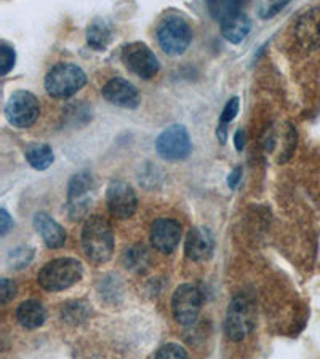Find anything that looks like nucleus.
Instances as JSON below:
<instances>
[{
  "label": "nucleus",
  "instance_id": "nucleus-1",
  "mask_svg": "<svg viewBox=\"0 0 320 359\" xmlns=\"http://www.w3.org/2000/svg\"><path fill=\"white\" fill-rule=\"evenodd\" d=\"M82 248L91 262H109L114 254V233L111 223L105 217L91 216L87 219L82 230Z\"/></svg>",
  "mask_w": 320,
  "mask_h": 359
},
{
  "label": "nucleus",
  "instance_id": "nucleus-2",
  "mask_svg": "<svg viewBox=\"0 0 320 359\" xmlns=\"http://www.w3.org/2000/svg\"><path fill=\"white\" fill-rule=\"evenodd\" d=\"M84 275V267L77 259L61 257L45 264L39 272L40 288L48 293H60L79 283Z\"/></svg>",
  "mask_w": 320,
  "mask_h": 359
},
{
  "label": "nucleus",
  "instance_id": "nucleus-3",
  "mask_svg": "<svg viewBox=\"0 0 320 359\" xmlns=\"http://www.w3.org/2000/svg\"><path fill=\"white\" fill-rule=\"evenodd\" d=\"M256 324V306L249 294H237L231 300L226 313L224 331L232 342H242L249 337Z\"/></svg>",
  "mask_w": 320,
  "mask_h": 359
},
{
  "label": "nucleus",
  "instance_id": "nucleus-4",
  "mask_svg": "<svg viewBox=\"0 0 320 359\" xmlns=\"http://www.w3.org/2000/svg\"><path fill=\"white\" fill-rule=\"evenodd\" d=\"M87 83L85 72L71 62H60L45 75V90L56 100H68L79 93Z\"/></svg>",
  "mask_w": 320,
  "mask_h": 359
},
{
  "label": "nucleus",
  "instance_id": "nucleus-5",
  "mask_svg": "<svg viewBox=\"0 0 320 359\" xmlns=\"http://www.w3.org/2000/svg\"><path fill=\"white\" fill-rule=\"evenodd\" d=\"M193 40L190 26L178 15H170L160 23L157 29V42L165 53L170 56L183 55Z\"/></svg>",
  "mask_w": 320,
  "mask_h": 359
},
{
  "label": "nucleus",
  "instance_id": "nucleus-6",
  "mask_svg": "<svg viewBox=\"0 0 320 359\" xmlns=\"http://www.w3.org/2000/svg\"><path fill=\"white\" fill-rule=\"evenodd\" d=\"M3 113L12 127L26 129L37 122L40 116V104L33 93L19 90L8 98Z\"/></svg>",
  "mask_w": 320,
  "mask_h": 359
},
{
  "label": "nucleus",
  "instance_id": "nucleus-7",
  "mask_svg": "<svg viewBox=\"0 0 320 359\" xmlns=\"http://www.w3.org/2000/svg\"><path fill=\"white\" fill-rule=\"evenodd\" d=\"M204 297L197 286L181 284L172 299L173 318L181 326H193L202 310Z\"/></svg>",
  "mask_w": 320,
  "mask_h": 359
},
{
  "label": "nucleus",
  "instance_id": "nucleus-8",
  "mask_svg": "<svg viewBox=\"0 0 320 359\" xmlns=\"http://www.w3.org/2000/svg\"><path fill=\"white\" fill-rule=\"evenodd\" d=\"M122 61L125 67L143 80H151L160 69L157 56L146 44L133 42L122 50Z\"/></svg>",
  "mask_w": 320,
  "mask_h": 359
},
{
  "label": "nucleus",
  "instance_id": "nucleus-9",
  "mask_svg": "<svg viewBox=\"0 0 320 359\" xmlns=\"http://www.w3.org/2000/svg\"><path fill=\"white\" fill-rule=\"evenodd\" d=\"M193 142L183 125H172L159 134L156 140V150L160 158L168 161H178L189 157Z\"/></svg>",
  "mask_w": 320,
  "mask_h": 359
},
{
  "label": "nucleus",
  "instance_id": "nucleus-10",
  "mask_svg": "<svg viewBox=\"0 0 320 359\" xmlns=\"http://www.w3.org/2000/svg\"><path fill=\"white\" fill-rule=\"evenodd\" d=\"M95 190V181L89 173H79L71 179L68 187V211L72 221H79L87 216L91 206V194Z\"/></svg>",
  "mask_w": 320,
  "mask_h": 359
},
{
  "label": "nucleus",
  "instance_id": "nucleus-11",
  "mask_svg": "<svg viewBox=\"0 0 320 359\" xmlns=\"http://www.w3.org/2000/svg\"><path fill=\"white\" fill-rule=\"evenodd\" d=\"M106 205L112 217H117V219H130L138 208L135 190L127 182L112 181L106 190Z\"/></svg>",
  "mask_w": 320,
  "mask_h": 359
},
{
  "label": "nucleus",
  "instance_id": "nucleus-12",
  "mask_svg": "<svg viewBox=\"0 0 320 359\" xmlns=\"http://www.w3.org/2000/svg\"><path fill=\"white\" fill-rule=\"evenodd\" d=\"M181 225L175 219L160 217L151 227L152 246L162 254H172L181 241Z\"/></svg>",
  "mask_w": 320,
  "mask_h": 359
},
{
  "label": "nucleus",
  "instance_id": "nucleus-13",
  "mask_svg": "<svg viewBox=\"0 0 320 359\" xmlns=\"http://www.w3.org/2000/svg\"><path fill=\"white\" fill-rule=\"evenodd\" d=\"M101 93L107 102L122 109H136L141 102L138 88L132 82L121 79V77H116V79L107 82L103 86Z\"/></svg>",
  "mask_w": 320,
  "mask_h": 359
},
{
  "label": "nucleus",
  "instance_id": "nucleus-14",
  "mask_svg": "<svg viewBox=\"0 0 320 359\" xmlns=\"http://www.w3.org/2000/svg\"><path fill=\"white\" fill-rule=\"evenodd\" d=\"M295 37L304 50L320 48V7L308 10L295 24Z\"/></svg>",
  "mask_w": 320,
  "mask_h": 359
},
{
  "label": "nucleus",
  "instance_id": "nucleus-15",
  "mask_svg": "<svg viewBox=\"0 0 320 359\" xmlns=\"http://www.w3.org/2000/svg\"><path fill=\"white\" fill-rule=\"evenodd\" d=\"M215 251V238L208 228L194 227L186 237L184 254L186 257L194 262H204L213 256Z\"/></svg>",
  "mask_w": 320,
  "mask_h": 359
},
{
  "label": "nucleus",
  "instance_id": "nucleus-16",
  "mask_svg": "<svg viewBox=\"0 0 320 359\" xmlns=\"http://www.w3.org/2000/svg\"><path fill=\"white\" fill-rule=\"evenodd\" d=\"M34 228L42 237L46 246L51 249L63 248L66 239H68V233H66L64 228L46 212H37L34 216Z\"/></svg>",
  "mask_w": 320,
  "mask_h": 359
},
{
  "label": "nucleus",
  "instance_id": "nucleus-17",
  "mask_svg": "<svg viewBox=\"0 0 320 359\" xmlns=\"http://www.w3.org/2000/svg\"><path fill=\"white\" fill-rule=\"evenodd\" d=\"M251 30V21L245 13H237L234 17L224 19L221 23V34L231 44H240L247 39Z\"/></svg>",
  "mask_w": 320,
  "mask_h": 359
},
{
  "label": "nucleus",
  "instance_id": "nucleus-18",
  "mask_svg": "<svg viewBox=\"0 0 320 359\" xmlns=\"http://www.w3.org/2000/svg\"><path fill=\"white\" fill-rule=\"evenodd\" d=\"M17 320L24 329H39L46 320V311L40 302L26 300L18 306Z\"/></svg>",
  "mask_w": 320,
  "mask_h": 359
},
{
  "label": "nucleus",
  "instance_id": "nucleus-19",
  "mask_svg": "<svg viewBox=\"0 0 320 359\" xmlns=\"http://www.w3.org/2000/svg\"><path fill=\"white\" fill-rule=\"evenodd\" d=\"M112 40V28L105 19H95L87 29V44L93 50L103 51L107 48V45Z\"/></svg>",
  "mask_w": 320,
  "mask_h": 359
},
{
  "label": "nucleus",
  "instance_id": "nucleus-20",
  "mask_svg": "<svg viewBox=\"0 0 320 359\" xmlns=\"http://www.w3.org/2000/svg\"><path fill=\"white\" fill-rule=\"evenodd\" d=\"M244 2L245 0H205L206 10H208L211 18L220 21V23L240 13Z\"/></svg>",
  "mask_w": 320,
  "mask_h": 359
},
{
  "label": "nucleus",
  "instance_id": "nucleus-21",
  "mask_svg": "<svg viewBox=\"0 0 320 359\" xmlns=\"http://www.w3.org/2000/svg\"><path fill=\"white\" fill-rule=\"evenodd\" d=\"M26 160L34 169L44 171L53 163L55 155L48 144H33L26 149Z\"/></svg>",
  "mask_w": 320,
  "mask_h": 359
},
{
  "label": "nucleus",
  "instance_id": "nucleus-22",
  "mask_svg": "<svg viewBox=\"0 0 320 359\" xmlns=\"http://www.w3.org/2000/svg\"><path fill=\"white\" fill-rule=\"evenodd\" d=\"M123 264H125L127 268L133 270V272H146L149 264H151V256H149V251L141 244H135V246H130L125 249L123 252Z\"/></svg>",
  "mask_w": 320,
  "mask_h": 359
},
{
  "label": "nucleus",
  "instance_id": "nucleus-23",
  "mask_svg": "<svg viewBox=\"0 0 320 359\" xmlns=\"http://www.w3.org/2000/svg\"><path fill=\"white\" fill-rule=\"evenodd\" d=\"M34 257V249L29 246H19L15 249V251L10 252L8 256V265L10 267L21 270L24 267H28L30 264V260Z\"/></svg>",
  "mask_w": 320,
  "mask_h": 359
},
{
  "label": "nucleus",
  "instance_id": "nucleus-24",
  "mask_svg": "<svg viewBox=\"0 0 320 359\" xmlns=\"http://www.w3.org/2000/svg\"><path fill=\"white\" fill-rule=\"evenodd\" d=\"M89 315V310H87V305L82 304V302H71V304L63 305V320L68 322H77L84 321Z\"/></svg>",
  "mask_w": 320,
  "mask_h": 359
},
{
  "label": "nucleus",
  "instance_id": "nucleus-25",
  "mask_svg": "<svg viewBox=\"0 0 320 359\" xmlns=\"http://www.w3.org/2000/svg\"><path fill=\"white\" fill-rule=\"evenodd\" d=\"M288 3H290V0H261L258 12L263 19H269L281 13Z\"/></svg>",
  "mask_w": 320,
  "mask_h": 359
},
{
  "label": "nucleus",
  "instance_id": "nucleus-26",
  "mask_svg": "<svg viewBox=\"0 0 320 359\" xmlns=\"http://www.w3.org/2000/svg\"><path fill=\"white\" fill-rule=\"evenodd\" d=\"M15 62H17L15 50L10 45L2 44V46H0V69H2V75H7L13 69Z\"/></svg>",
  "mask_w": 320,
  "mask_h": 359
},
{
  "label": "nucleus",
  "instance_id": "nucleus-27",
  "mask_svg": "<svg viewBox=\"0 0 320 359\" xmlns=\"http://www.w3.org/2000/svg\"><path fill=\"white\" fill-rule=\"evenodd\" d=\"M156 358L163 359V358H188V351L184 350L181 345L178 343H165L156 351Z\"/></svg>",
  "mask_w": 320,
  "mask_h": 359
},
{
  "label": "nucleus",
  "instance_id": "nucleus-28",
  "mask_svg": "<svg viewBox=\"0 0 320 359\" xmlns=\"http://www.w3.org/2000/svg\"><path fill=\"white\" fill-rule=\"evenodd\" d=\"M237 113H239V98H232V100L226 102L223 112H221L220 123L229 125L235 118Z\"/></svg>",
  "mask_w": 320,
  "mask_h": 359
},
{
  "label": "nucleus",
  "instance_id": "nucleus-29",
  "mask_svg": "<svg viewBox=\"0 0 320 359\" xmlns=\"http://www.w3.org/2000/svg\"><path fill=\"white\" fill-rule=\"evenodd\" d=\"M0 293H2L0 294V302H2V305L8 304V302L17 295V284H15L12 279L3 278L2 286H0Z\"/></svg>",
  "mask_w": 320,
  "mask_h": 359
},
{
  "label": "nucleus",
  "instance_id": "nucleus-30",
  "mask_svg": "<svg viewBox=\"0 0 320 359\" xmlns=\"http://www.w3.org/2000/svg\"><path fill=\"white\" fill-rule=\"evenodd\" d=\"M12 228H13V219L10 217L8 211L5 210V208H2V210H0V233H2V235H7Z\"/></svg>",
  "mask_w": 320,
  "mask_h": 359
},
{
  "label": "nucleus",
  "instance_id": "nucleus-31",
  "mask_svg": "<svg viewBox=\"0 0 320 359\" xmlns=\"http://www.w3.org/2000/svg\"><path fill=\"white\" fill-rule=\"evenodd\" d=\"M240 179H242V168H240V166H235V168L231 171V174H229V178H228V185L231 187L232 190H234L235 187L239 185Z\"/></svg>",
  "mask_w": 320,
  "mask_h": 359
},
{
  "label": "nucleus",
  "instance_id": "nucleus-32",
  "mask_svg": "<svg viewBox=\"0 0 320 359\" xmlns=\"http://www.w3.org/2000/svg\"><path fill=\"white\" fill-rule=\"evenodd\" d=\"M245 139H247V134H245V131L244 129H237L235 131V134H234V144H235V149L239 150H244V147H245Z\"/></svg>",
  "mask_w": 320,
  "mask_h": 359
}]
</instances>
